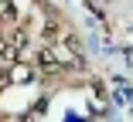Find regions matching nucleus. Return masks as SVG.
Listing matches in <instances>:
<instances>
[{
    "label": "nucleus",
    "mask_w": 133,
    "mask_h": 122,
    "mask_svg": "<svg viewBox=\"0 0 133 122\" xmlns=\"http://www.w3.org/2000/svg\"><path fill=\"white\" fill-rule=\"evenodd\" d=\"M44 41H58V24H44Z\"/></svg>",
    "instance_id": "obj_4"
},
{
    "label": "nucleus",
    "mask_w": 133,
    "mask_h": 122,
    "mask_svg": "<svg viewBox=\"0 0 133 122\" xmlns=\"http://www.w3.org/2000/svg\"><path fill=\"white\" fill-rule=\"evenodd\" d=\"M4 41H7V34H4V24H0V44H4Z\"/></svg>",
    "instance_id": "obj_6"
},
{
    "label": "nucleus",
    "mask_w": 133,
    "mask_h": 122,
    "mask_svg": "<svg viewBox=\"0 0 133 122\" xmlns=\"http://www.w3.org/2000/svg\"><path fill=\"white\" fill-rule=\"evenodd\" d=\"M10 20H17L14 4H10V0H0V24H10Z\"/></svg>",
    "instance_id": "obj_2"
},
{
    "label": "nucleus",
    "mask_w": 133,
    "mask_h": 122,
    "mask_svg": "<svg viewBox=\"0 0 133 122\" xmlns=\"http://www.w3.org/2000/svg\"><path fill=\"white\" fill-rule=\"evenodd\" d=\"M34 64H38V71H44V75H58L62 71V61L55 58V51H48V47L34 54Z\"/></svg>",
    "instance_id": "obj_1"
},
{
    "label": "nucleus",
    "mask_w": 133,
    "mask_h": 122,
    "mask_svg": "<svg viewBox=\"0 0 133 122\" xmlns=\"http://www.w3.org/2000/svg\"><path fill=\"white\" fill-rule=\"evenodd\" d=\"M7 78H10V82H28V78H31V68H24V64L14 61V71H10Z\"/></svg>",
    "instance_id": "obj_3"
},
{
    "label": "nucleus",
    "mask_w": 133,
    "mask_h": 122,
    "mask_svg": "<svg viewBox=\"0 0 133 122\" xmlns=\"http://www.w3.org/2000/svg\"><path fill=\"white\" fill-rule=\"evenodd\" d=\"M0 122H17V119L14 115H0Z\"/></svg>",
    "instance_id": "obj_5"
}]
</instances>
